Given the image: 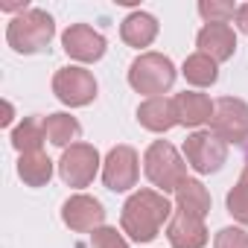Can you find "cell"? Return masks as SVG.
Wrapping results in <instances>:
<instances>
[{
  "label": "cell",
  "instance_id": "4",
  "mask_svg": "<svg viewBox=\"0 0 248 248\" xmlns=\"http://www.w3.org/2000/svg\"><path fill=\"white\" fill-rule=\"evenodd\" d=\"M175 82V64L164 56V53H140L132 67H129V85L138 93L152 96H164Z\"/></svg>",
  "mask_w": 248,
  "mask_h": 248
},
{
  "label": "cell",
  "instance_id": "11",
  "mask_svg": "<svg viewBox=\"0 0 248 248\" xmlns=\"http://www.w3.org/2000/svg\"><path fill=\"white\" fill-rule=\"evenodd\" d=\"M62 47H64V53H67L70 59L85 62V64L99 62V59L105 56V38H102L93 27H88V24H73V27H67V32L62 35Z\"/></svg>",
  "mask_w": 248,
  "mask_h": 248
},
{
  "label": "cell",
  "instance_id": "17",
  "mask_svg": "<svg viewBox=\"0 0 248 248\" xmlns=\"http://www.w3.org/2000/svg\"><path fill=\"white\" fill-rule=\"evenodd\" d=\"M175 204H178V210L204 219V216L210 213V193H207V187H204L202 181L187 178V181L175 190Z\"/></svg>",
  "mask_w": 248,
  "mask_h": 248
},
{
  "label": "cell",
  "instance_id": "6",
  "mask_svg": "<svg viewBox=\"0 0 248 248\" xmlns=\"http://www.w3.org/2000/svg\"><path fill=\"white\" fill-rule=\"evenodd\" d=\"M184 158L196 172L210 175L219 172L222 164L228 161V143L219 140L213 132H193L184 140Z\"/></svg>",
  "mask_w": 248,
  "mask_h": 248
},
{
  "label": "cell",
  "instance_id": "27",
  "mask_svg": "<svg viewBox=\"0 0 248 248\" xmlns=\"http://www.w3.org/2000/svg\"><path fill=\"white\" fill-rule=\"evenodd\" d=\"M3 108H6V117H3V120H0V123H3V126H9V123H12V105L6 102Z\"/></svg>",
  "mask_w": 248,
  "mask_h": 248
},
{
  "label": "cell",
  "instance_id": "8",
  "mask_svg": "<svg viewBox=\"0 0 248 248\" xmlns=\"http://www.w3.org/2000/svg\"><path fill=\"white\" fill-rule=\"evenodd\" d=\"M138 175H140V161H138V152L126 143L114 146L105 161H102V181L111 193H126L138 184Z\"/></svg>",
  "mask_w": 248,
  "mask_h": 248
},
{
  "label": "cell",
  "instance_id": "10",
  "mask_svg": "<svg viewBox=\"0 0 248 248\" xmlns=\"http://www.w3.org/2000/svg\"><path fill=\"white\" fill-rule=\"evenodd\" d=\"M62 219H64V225H67L70 231H76V233L96 231V228H102V222H105V207H102L99 199L85 196V193H76V196H70V199L62 204Z\"/></svg>",
  "mask_w": 248,
  "mask_h": 248
},
{
  "label": "cell",
  "instance_id": "28",
  "mask_svg": "<svg viewBox=\"0 0 248 248\" xmlns=\"http://www.w3.org/2000/svg\"><path fill=\"white\" fill-rule=\"evenodd\" d=\"M245 161H248V146H245Z\"/></svg>",
  "mask_w": 248,
  "mask_h": 248
},
{
  "label": "cell",
  "instance_id": "2",
  "mask_svg": "<svg viewBox=\"0 0 248 248\" xmlns=\"http://www.w3.org/2000/svg\"><path fill=\"white\" fill-rule=\"evenodd\" d=\"M56 35V24H53V15L44 12V9H30V12H21L18 18L9 21L6 27V41L15 53H24V56H32V53H41L50 47Z\"/></svg>",
  "mask_w": 248,
  "mask_h": 248
},
{
  "label": "cell",
  "instance_id": "16",
  "mask_svg": "<svg viewBox=\"0 0 248 248\" xmlns=\"http://www.w3.org/2000/svg\"><path fill=\"white\" fill-rule=\"evenodd\" d=\"M120 35L129 47H149L155 38H158V21L149 15V12H132L126 21L120 24Z\"/></svg>",
  "mask_w": 248,
  "mask_h": 248
},
{
  "label": "cell",
  "instance_id": "12",
  "mask_svg": "<svg viewBox=\"0 0 248 248\" xmlns=\"http://www.w3.org/2000/svg\"><path fill=\"white\" fill-rule=\"evenodd\" d=\"M167 239H170L172 248H204L207 245L204 219H199L193 213H184V210H175L170 225H167Z\"/></svg>",
  "mask_w": 248,
  "mask_h": 248
},
{
  "label": "cell",
  "instance_id": "7",
  "mask_svg": "<svg viewBox=\"0 0 248 248\" xmlns=\"http://www.w3.org/2000/svg\"><path fill=\"white\" fill-rule=\"evenodd\" d=\"M53 93L64 105L82 108L96 99V79L85 67H59L53 76Z\"/></svg>",
  "mask_w": 248,
  "mask_h": 248
},
{
  "label": "cell",
  "instance_id": "5",
  "mask_svg": "<svg viewBox=\"0 0 248 248\" xmlns=\"http://www.w3.org/2000/svg\"><path fill=\"white\" fill-rule=\"evenodd\" d=\"M210 132L225 140L228 146L245 143L248 140V102L236 96H222L213 102V120H210Z\"/></svg>",
  "mask_w": 248,
  "mask_h": 248
},
{
  "label": "cell",
  "instance_id": "13",
  "mask_svg": "<svg viewBox=\"0 0 248 248\" xmlns=\"http://www.w3.org/2000/svg\"><path fill=\"white\" fill-rule=\"evenodd\" d=\"M196 47H199V53L210 56L219 64L236 53V35L228 24H204L196 35Z\"/></svg>",
  "mask_w": 248,
  "mask_h": 248
},
{
  "label": "cell",
  "instance_id": "19",
  "mask_svg": "<svg viewBox=\"0 0 248 248\" xmlns=\"http://www.w3.org/2000/svg\"><path fill=\"white\" fill-rule=\"evenodd\" d=\"M44 132H47V140H50L53 146L67 149V146H73V140L79 138L82 126H79V120H76V117L59 111V114L44 117Z\"/></svg>",
  "mask_w": 248,
  "mask_h": 248
},
{
  "label": "cell",
  "instance_id": "21",
  "mask_svg": "<svg viewBox=\"0 0 248 248\" xmlns=\"http://www.w3.org/2000/svg\"><path fill=\"white\" fill-rule=\"evenodd\" d=\"M181 73H184V79H187L190 85H196V88H210V85L219 79V67H216V62H213L210 56H204V53H193V56H187Z\"/></svg>",
  "mask_w": 248,
  "mask_h": 248
},
{
  "label": "cell",
  "instance_id": "26",
  "mask_svg": "<svg viewBox=\"0 0 248 248\" xmlns=\"http://www.w3.org/2000/svg\"><path fill=\"white\" fill-rule=\"evenodd\" d=\"M236 27H239V32L248 35V3L236 6Z\"/></svg>",
  "mask_w": 248,
  "mask_h": 248
},
{
  "label": "cell",
  "instance_id": "9",
  "mask_svg": "<svg viewBox=\"0 0 248 248\" xmlns=\"http://www.w3.org/2000/svg\"><path fill=\"white\" fill-rule=\"evenodd\" d=\"M99 152L91 143H73L59 161V175L67 187H88L99 172Z\"/></svg>",
  "mask_w": 248,
  "mask_h": 248
},
{
  "label": "cell",
  "instance_id": "14",
  "mask_svg": "<svg viewBox=\"0 0 248 248\" xmlns=\"http://www.w3.org/2000/svg\"><path fill=\"white\" fill-rule=\"evenodd\" d=\"M172 102H175L178 126L199 129V126H204V123L213 120V102H210V96H204V93H199V91H184V93H178Z\"/></svg>",
  "mask_w": 248,
  "mask_h": 248
},
{
  "label": "cell",
  "instance_id": "18",
  "mask_svg": "<svg viewBox=\"0 0 248 248\" xmlns=\"http://www.w3.org/2000/svg\"><path fill=\"white\" fill-rule=\"evenodd\" d=\"M18 175L27 187H44L53 178V161L44 152H27L18 161Z\"/></svg>",
  "mask_w": 248,
  "mask_h": 248
},
{
  "label": "cell",
  "instance_id": "22",
  "mask_svg": "<svg viewBox=\"0 0 248 248\" xmlns=\"http://www.w3.org/2000/svg\"><path fill=\"white\" fill-rule=\"evenodd\" d=\"M225 204H228V213H231L239 225H248V164H245V170H242L236 187L228 193Z\"/></svg>",
  "mask_w": 248,
  "mask_h": 248
},
{
  "label": "cell",
  "instance_id": "1",
  "mask_svg": "<svg viewBox=\"0 0 248 248\" xmlns=\"http://www.w3.org/2000/svg\"><path fill=\"white\" fill-rule=\"evenodd\" d=\"M170 219H172V204L158 190H138L135 196H129L120 213L123 233H129L135 242H152L161 233L164 222Z\"/></svg>",
  "mask_w": 248,
  "mask_h": 248
},
{
  "label": "cell",
  "instance_id": "15",
  "mask_svg": "<svg viewBox=\"0 0 248 248\" xmlns=\"http://www.w3.org/2000/svg\"><path fill=\"white\" fill-rule=\"evenodd\" d=\"M138 123L146 132H170L172 126H178V117H175V102L167 96H152L146 102H140L138 108Z\"/></svg>",
  "mask_w": 248,
  "mask_h": 248
},
{
  "label": "cell",
  "instance_id": "23",
  "mask_svg": "<svg viewBox=\"0 0 248 248\" xmlns=\"http://www.w3.org/2000/svg\"><path fill=\"white\" fill-rule=\"evenodd\" d=\"M199 15L207 24H228L231 18H236V6L225 3V0H202V3H199Z\"/></svg>",
  "mask_w": 248,
  "mask_h": 248
},
{
  "label": "cell",
  "instance_id": "20",
  "mask_svg": "<svg viewBox=\"0 0 248 248\" xmlns=\"http://www.w3.org/2000/svg\"><path fill=\"white\" fill-rule=\"evenodd\" d=\"M47 140V132H44V120L38 117H24V123L12 132V146L27 155V152H41V143Z\"/></svg>",
  "mask_w": 248,
  "mask_h": 248
},
{
  "label": "cell",
  "instance_id": "25",
  "mask_svg": "<svg viewBox=\"0 0 248 248\" xmlns=\"http://www.w3.org/2000/svg\"><path fill=\"white\" fill-rule=\"evenodd\" d=\"M213 248H248V233L242 228H222L213 239Z\"/></svg>",
  "mask_w": 248,
  "mask_h": 248
},
{
  "label": "cell",
  "instance_id": "24",
  "mask_svg": "<svg viewBox=\"0 0 248 248\" xmlns=\"http://www.w3.org/2000/svg\"><path fill=\"white\" fill-rule=\"evenodd\" d=\"M91 248H129V242L123 239V233H117V228H96L91 233Z\"/></svg>",
  "mask_w": 248,
  "mask_h": 248
},
{
  "label": "cell",
  "instance_id": "3",
  "mask_svg": "<svg viewBox=\"0 0 248 248\" xmlns=\"http://www.w3.org/2000/svg\"><path fill=\"white\" fill-rule=\"evenodd\" d=\"M143 170L146 178L158 187V193H175L184 181H187V164L181 161V155L175 152L172 143L167 140H155L146 155H143Z\"/></svg>",
  "mask_w": 248,
  "mask_h": 248
}]
</instances>
